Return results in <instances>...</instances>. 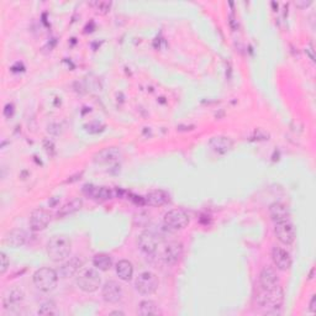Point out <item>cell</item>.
Returning <instances> with one entry per match:
<instances>
[{"label":"cell","mask_w":316,"mask_h":316,"mask_svg":"<svg viewBox=\"0 0 316 316\" xmlns=\"http://www.w3.org/2000/svg\"><path fill=\"white\" fill-rule=\"evenodd\" d=\"M28 241V233L24 230L15 229L9 231L7 235L4 236V242L11 247H21Z\"/></svg>","instance_id":"9a60e30c"},{"label":"cell","mask_w":316,"mask_h":316,"mask_svg":"<svg viewBox=\"0 0 316 316\" xmlns=\"http://www.w3.org/2000/svg\"><path fill=\"white\" fill-rule=\"evenodd\" d=\"M135 286L143 295L154 294L158 288V278L152 272H143L137 277Z\"/></svg>","instance_id":"8992f818"},{"label":"cell","mask_w":316,"mask_h":316,"mask_svg":"<svg viewBox=\"0 0 316 316\" xmlns=\"http://www.w3.org/2000/svg\"><path fill=\"white\" fill-rule=\"evenodd\" d=\"M51 215L45 209H35L30 215V227L34 231H42L48 226Z\"/></svg>","instance_id":"30bf717a"},{"label":"cell","mask_w":316,"mask_h":316,"mask_svg":"<svg viewBox=\"0 0 316 316\" xmlns=\"http://www.w3.org/2000/svg\"><path fill=\"white\" fill-rule=\"evenodd\" d=\"M40 315H55L57 314V310H56V304L54 301H46L45 304L41 305L39 309Z\"/></svg>","instance_id":"484cf974"},{"label":"cell","mask_w":316,"mask_h":316,"mask_svg":"<svg viewBox=\"0 0 316 316\" xmlns=\"http://www.w3.org/2000/svg\"><path fill=\"white\" fill-rule=\"evenodd\" d=\"M9 266H10V262H9L8 256L4 252H2L0 253V273L4 274L8 271Z\"/></svg>","instance_id":"83f0119b"},{"label":"cell","mask_w":316,"mask_h":316,"mask_svg":"<svg viewBox=\"0 0 316 316\" xmlns=\"http://www.w3.org/2000/svg\"><path fill=\"white\" fill-rule=\"evenodd\" d=\"M272 259H273L274 266L280 271H288L292 266V257L291 254L284 248L276 246L272 250Z\"/></svg>","instance_id":"7c38bea8"},{"label":"cell","mask_w":316,"mask_h":316,"mask_svg":"<svg viewBox=\"0 0 316 316\" xmlns=\"http://www.w3.org/2000/svg\"><path fill=\"white\" fill-rule=\"evenodd\" d=\"M22 300H24V293H22L21 289L13 288L11 291H9L8 294L4 297L5 309L15 308L19 304H21Z\"/></svg>","instance_id":"ac0fdd59"},{"label":"cell","mask_w":316,"mask_h":316,"mask_svg":"<svg viewBox=\"0 0 316 316\" xmlns=\"http://www.w3.org/2000/svg\"><path fill=\"white\" fill-rule=\"evenodd\" d=\"M116 274H118L120 279L125 280V282L131 280V278L134 276L133 263L127 261V259H122V261L118 262V265H116Z\"/></svg>","instance_id":"d6986e66"},{"label":"cell","mask_w":316,"mask_h":316,"mask_svg":"<svg viewBox=\"0 0 316 316\" xmlns=\"http://www.w3.org/2000/svg\"><path fill=\"white\" fill-rule=\"evenodd\" d=\"M146 201H147L150 205L153 206L165 205L167 201H168V195H167L163 190H154V192L148 193V195L146 197Z\"/></svg>","instance_id":"603a6c76"},{"label":"cell","mask_w":316,"mask_h":316,"mask_svg":"<svg viewBox=\"0 0 316 316\" xmlns=\"http://www.w3.org/2000/svg\"><path fill=\"white\" fill-rule=\"evenodd\" d=\"M165 225L172 230H183L189 225L190 218L183 209H172L165 214Z\"/></svg>","instance_id":"5b68a950"},{"label":"cell","mask_w":316,"mask_h":316,"mask_svg":"<svg viewBox=\"0 0 316 316\" xmlns=\"http://www.w3.org/2000/svg\"><path fill=\"white\" fill-rule=\"evenodd\" d=\"M81 206H82V201L79 200V199H74V200H72L71 203L66 204V205L61 209V212L58 214H61V215H68V214L77 212L78 209H81Z\"/></svg>","instance_id":"d4e9b609"},{"label":"cell","mask_w":316,"mask_h":316,"mask_svg":"<svg viewBox=\"0 0 316 316\" xmlns=\"http://www.w3.org/2000/svg\"><path fill=\"white\" fill-rule=\"evenodd\" d=\"M90 5L94 7L95 10H98L99 13H101V14L108 13L111 8L110 2H93V3H90Z\"/></svg>","instance_id":"4316f807"},{"label":"cell","mask_w":316,"mask_h":316,"mask_svg":"<svg viewBox=\"0 0 316 316\" xmlns=\"http://www.w3.org/2000/svg\"><path fill=\"white\" fill-rule=\"evenodd\" d=\"M84 193L88 197L93 199H110L111 190L105 188V187H94V186H86L84 187Z\"/></svg>","instance_id":"ffe728a7"},{"label":"cell","mask_w":316,"mask_h":316,"mask_svg":"<svg viewBox=\"0 0 316 316\" xmlns=\"http://www.w3.org/2000/svg\"><path fill=\"white\" fill-rule=\"evenodd\" d=\"M259 284L261 288H269V286L279 285V279L273 268L265 267L259 274Z\"/></svg>","instance_id":"2e32d148"},{"label":"cell","mask_w":316,"mask_h":316,"mask_svg":"<svg viewBox=\"0 0 316 316\" xmlns=\"http://www.w3.org/2000/svg\"><path fill=\"white\" fill-rule=\"evenodd\" d=\"M72 242L66 235H55L47 242V254L55 262H62L71 254Z\"/></svg>","instance_id":"7a4b0ae2"},{"label":"cell","mask_w":316,"mask_h":316,"mask_svg":"<svg viewBox=\"0 0 316 316\" xmlns=\"http://www.w3.org/2000/svg\"><path fill=\"white\" fill-rule=\"evenodd\" d=\"M120 157H121V152H120L119 148L108 147L95 153L94 162L99 163V165H109V163H114L119 161Z\"/></svg>","instance_id":"4fadbf2b"},{"label":"cell","mask_w":316,"mask_h":316,"mask_svg":"<svg viewBox=\"0 0 316 316\" xmlns=\"http://www.w3.org/2000/svg\"><path fill=\"white\" fill-rule=\"evenodd\" d=\"M93 265H94V267L99 269V271L107 272L113 267V259H111L109 254L98 253L95 254L94 258H93Z\"/></svg>","instance_id":"7402d4cb"},{"label":"cell","mask_w":316,"mask_h":316,"mask_svg":"<svg viewBox=\"0 0 316 316\" xmlns=\"http://www.w3.org/2000/svg\"><path fill=\"white\" fill-rule=\"evenodd\" d=\"M111 314H116V315H124V312L122 311H113Z\"/></svg>","instance_id":"1f68e13d"},{"label":"cell","mask_w":316,"mask_h":316,"mask_svg":"<svg viewBox=\"0 0 316 316\" xmlns=\"http://www.w3.org/2000/svg\"><path fill=\"white\" fill-rule=\"evenodd\" d=\"M311 0H309V2H297L295 3V5H297V7H299V8H306V7H309V5H311Z\"/></svg>","instance_id":"4dcf8cb0"},{"label":"cell","mask_w":316,"mask_h":316,"mask_svg":"<svg viewBox=\"0 0 316 316\" xmlns=\"http://www.w3.org/2000/svg\"><path fill=\"white\" fill-rule=\"evenodd\" d=\"M305 52H306V54L309 55L310 60H311V61H314V60H315V56H314V47H312V45H311V43H310L309 46H306Z\"/></svg>","instance_id":"f1b7e54d"},{"label":"cell","mask_w":316,"mask_h":316,"mask_svg":"<svg viewBox=\"0 0 316 316\" xmlns=\"http://www.w3.org/2000/svg\"><path fill=\"white\" fill-rule=\"evenodd\" d=\"M139 314L143 316L148 315H158L160 310H158L157 304L152 300H143L139 305Z\"/></svg>","instance_id":"cb8c5ba5"},{"label":"cell","mask_w":316,"mask_h":316,"mask_svg":"<svg viewBox=\"0 0 316 316\" xmlns=\"http://www.w3.org/2000/svg\"><path fill=\"white\" fill-rule=\"evenodd\" d=\"M58 273L55 269L43 267L37 269L34 274V284L39 291L43 293H49L57 286Z\"/></svg>","instance_id":"3957f363"},{"label":"cell","mask_w":316,"mask_h":316,"mask_svg":"<svg viewBox=\"0 0 316 316\" xmlns=\"http://www.w3.org/2000/svg\"><path fill=\"white\" fill-rule=\"evenodd\" d=\"M82 266H83V261H82L81 258H78V257H72L71 259L66 261L62 266H61L58 274H60V277L62 278L74 277L77 276L78 272L82 269Z\"/></svg>","instance_id":"5bb4252c"},{"label":"cell","mask_w":316,"mask_h":316,"mask_svg":"<svg viewBox=\"0 0 316 316\" xmlns=\"http://www.w3.org/2000/svg\"><path fill=\"white\" fill-rule=\"evenodd\" d=\"M269 214H271L272 219L274 222L284 220V219H289V209L288 206L282 203H274L269 206Z\"/></svg>","instance_id":"44dd1931"},{"label":"cell","mask_w":316,"mask_h":316,"mask_svg":"<svg viewBox=\"0 0 316 316\" xmlns=\"http://www.w3.org/2000/svg\"><path fill=\"white\" fill-rule=\"evenodd\" d=\"M101 284V277L94 268L81 269L77 274V285L86 293H94Z\"/></svg>","instance_id":"277c9868"},{"label":"cell","mask_w":316,"mask_h":316,"mask_svg":"<svg viewBox=\"0 0 316 316\" xmlns=\"http://www.w3.org/2000/svg\"><path fill=\"white\" fill-rule=\"evenodd\" d=\"M274 224H276L274 232H276L277 239L279 240L283 245H292L295 240V229L294 225L292 224L291 219H284V220L277 221L274 222Z\"/></svg>","instance_id":"52a82bcc"},{"label":"cell","mask_w":316,"mask_h":316,"mask_svg":"<svg viewBox=\"0 0 316 316\" xmlns=\"http://www.w3.org/2000/svg\"><path fill=\"white\" fill-rule=\"evenodd\" d=\"M183 254V245L180 242L172 241L168 242L163 247L162 253H161V259L166 265H174L180 259Z\"/></svg>","instance_id":"ba28073f"},{"label":"cell","mask_w":316,"mask_h":316,"mask_svg":"<svg viewBox=\"0 0 316 316\" xmlns=\"http://www.w3.org/2000/svg\"><path fill=\"white\" fill-rule=\"evenodd\" d=\"M284 301V292L279 285L269 286V288H261L257 295V303L263 309H267V311L280 309Z\"/></svg>","instance_id":"6da1fadb"},{"label":"cell","mask_w":316,"mask_h":316,"mask_svg":"<svg viewBox=\"0 0 316 316\" xmlns=\"http://www.w3.org/2000/svg\"><path fill=\"white\" fill-rule=\"evenodd\" d=\"M122 298V288L115 280H109L103 286V299L109 304H116Z\"/></svg>","instance_id":"8fae6325"},{"label":"cell","mask_w":316,"mask_h":316,"mask_svg":"<svg viewBox=\"0 0 316 316\" xmlns=\"http://www.w3.org/2000/svg\"><path fill=\"white\" fill-rule=\"evenodd\" d=\"M315 303H316V297H315V295H312L311 300H310V305H309L310 311H311L312 314H314V312H316V306H315Z\"/></svg>","instance_id":"f546056e"},{"label":"cell","mask_w":316,"mask_h":316,"mask_svg":"<svg viewBox=\"0 0 316 316\" xmlns=\"http://www.w3.org/2000/svg\"><path fill=\"white\" fill-rule=\"evenodd\" d=\"M209 145L214 151L219 152V153H226V152H229L232 148L233 142L230 137L215 136L210 140Z\"/></svg>","instance_id":"e0dca14e"},{"label":"cell","mask_w":316,"mask_h":316,"mask_svg":"<svg viewBox=\"0 0 316 316\" xmlns=\"http://www.w3.org/2000/svg\"><path fill=\"white\" fill-rule=\"evenodd\" d=\"M137 245H139L140 250L146 254H153L156 253L158 248V239L151 231H145L139 236L137 240Z\"/></svg>","instance_id":"9c48e42d"}]
</instances>
